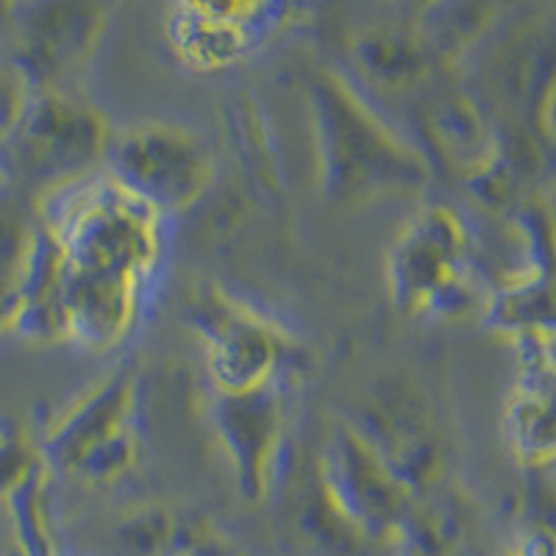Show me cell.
I'll return each instance as SVG.
<instances>
[{
    "instance_id": "obj_1",
    "label": "cell",
    "mask_w": 556,
    "mask_h": 556,
    "mask_svg": "<svg viewBox=\"0 0 556 556\" xmlns=\"http://www.w3.org/2000/svg\"><path fill=\"white\" fill-rule=\"evenodd\" d=\"M323 198L340 206L415 195L429 184L424 151L384 126L354 87L334 70H315L306 81Z\"/></svg>"
},
{
    "instance_id": "obj_2",
    "label": "cell",
    "mask_w": 556,
    "mask_h": 556,
    "mask_svg": "<svg viewBox=\"0 0 556 556\" xmlns=\"http://www.w3.org/2000/svg\"><path fill=\"white\" fill-rule=\"evenodd\" d=\"M159 220L103 173L45 195L42 206V226L56 240L64 265L139 285L159 260Z\"/></svg>"
},
{
    "instance_id": "obj_3",
    "label": "cell",
    "mask_w": 556,
    "mask_h": 556,
    "mask_svg": "<svg viewBox=\"0 0 556 556\" xmlns=\"http://www.w3.org/2000/svg\"><path fill=\"white\" fill-rule=\"evenodd\" d=\"M109 137L106 117L84 98L64 89H31L3 128V151L20 181L51 195L96 176Z\"/></svg>"
},
{
    "instance_id": "obj_4",
    "label": "cell",
    "mask_w": 556,
    "mask_h": 556,
    "mask_svg": "<svg viewBox=\"0 0 556 556\" xmlns=\"http://www.w3.org/2000/svg\"><path fill=\"white\" fill-rule=\"evenodd\" d=\"M101 170L128 198L165 217L201 201L215 178V162L187 128L139 123L112 131Z\"/></svg>"
},
{
    "instance_id": "obj_5",
    "label": "cell",
    "mask_w": 556,
    "mask_h": 556,
    "mask_svg": "<svg viewBox=\"0 0 556 556\" xmlns=\"http://www.w3.org/2000/svg\"><path fill=\"white\" fill-rule=\"evenodd\" d=\"M392 304L404 315L456 317L473 304L468 237L448 206H424L409 217L387 260Z\"/></svg>"
},
{
    "instance_id": "obj_6",
    "label": "cell",
    "mask_w": 556,
    "mask_h": 556,
    "mask_svg": "<svg viewBox=\"0 0 556 556\" xmlns=\"http://www.w3.org/2000/svg\"><path fill=\"white\" fill-rule=\"evenodd\" d=\"M187 320L201 337L217 395H240L281 379V334L220 287H198L187 301Z\"/></svg>"
},
{
    "instance_id": "obj_7",
    "label": "cell",
    "mask_w": 556,
    "mask_h": 556,
    "mask_svg": "<svg viewBox=\"0 0 556 556\" xmlns=\"http://www.w3.org/2000/svg\"><path fill=\"white\" fill-rule=\"evenodd\" d=\"M317 490L326 509L359 538H395L412 523L415 501L354 429L337 431L323 451Z\"/></svg>"
},
{
    "instance_id": "obj_8",
    "label": "cell",
    "mask_w": 556,
    "mask_h": 556,
    "mask_svg": "<svg viewBox=\"0 0 556 556\" xmlns=\"http://www.w3.org/2000/svg\"><path fill=\"white\" fill-rule=\"evenodd\" d=\"M12 37L20 73L31 89H59L67 73L81 67L106 28L101 3H28L12 7Z\"/></svg>"
},
{
    "instance_id": "obj_9",
    "label": "cell",
    "mask_w": 556,
    "mask_h": 556,
    "mask_svg": "<svg viewBox=\"0 0 556 556\" xmlns=\"http://www.w3.org/2000/svg\"><path fill=\"white\" fill-rule=\"evenodd\" d=\"M287 14V7L260 3H181L167 12V39L184 64L223 70L262 48Z\"/></svg>"
},
{
    "instance_id": "obj_10",
    "label": "cell",
    "mask_w": 556,
    "mask_h": 556,
    "mask_svg": "<svg viewBox=\"0 0 556 556\" xmlns=\"http://www.w3.org/2000/svg\"><path fill=\"white\" fill-rule=\"evenodd\" d=\"M212 424L226 451L235 481L248 501H262L270 486L278 445L285 437V390L281 381L212 401Z\"/></svg>"
},
{
    "instance_id": "obj_11",
    "label": "cell",
    "mask_w": 556,
    "mask_h": 556,
    "mask_svg": "<svg viewBox=\"0 0 556 556\" xmlns=\"http://www.w3.org/2000/svg\"><path fill=\"white\" fill-rule=\"evenodd\" d=\"M134 399H137L134 365H121L106 376V381L87 392L51 431L39 454L48 470L56 468L70 473L89 451L131 429Z\"/></svg>"
},
{
    "instance_id": "obj_12",
    "label": "cell",
    "mask_w": 556,
    "mask_h": 556,
    "mask_svg": "<svg viewBox=\"0 0 556 556\" xmlns=\"http://www.w3.org/2000/svg\"><path fill=\"white\" fill-rule=\"evenodd\" d=\"M137 304L139 281L67 267L62 285L64 340L92 354L112 351L131 331Z\"/></svg>"
},
{
    "instance_id": "obj_13",
    "label": "cell",
    "mask_w": 556,
    "mask_h": 556,
    "mask_svg": "<svg viewBox=\"0 0 556 556\" xmlns=\"http://www.w3.org/2000/svg\"><path fill=\"white\" fill-rule=\"evenodd\" d=\"M354 62L384 89H412L434 73L412 23H370L351 37Z\"/></svg>"
},
{
    "instance_id": "obj_14",
    "label": "cell",
    "mask_w": 556,
    "mask_h": 556,
    "mask_svg": "<svg viewBox=\"0 0 556 556\" xmlns=\"http://www.w3.org/2000/svg\"><path fill=\"white\" fill-rule=\"evenodd\" d=\"M420 131L445 165L465 170L468 178L495 156V151L484 148V121L465 96L434 98L426 112H420Z\"/></svg>"
},
{
    "instance_id": "obj_15",
    "label": "cell",
    "mask_w": 556,
    "mask_h": 556,
    "mask_svg": "<svg viewBox=\"0 0 556 556\" xmlns=\"http://www.w3.org/2000/svg\"><path fill=\"white\" fill-rule=\"evenodd\" d=\"M506 429L523 459L545 462L556 456V374L548 365H529L523 387L509 404Z\"/></svg>"
},
{
    "instance_id": "obj_16",
    "label": "cell",
    "mask_w": 556,
    "mask_h": 556,
    "mask_svg": "<svg viewBox=\"0 0 556 556\" xmlns=\"http://www.w3.org/2000/svg\"><path fill=\"white\" fill-rule=\"evenodd\" d=\"M490 323L504 331L540 337L556 329V276L538 270L518 285L504 287L490 301Z\"/></svg>"
},
{
    "instance_id": "obj_17",
    "label": "cell",
    "mask_w": 556,
    "mask_h": 556,
    "mask_svg": "<svg viewBox=\"0 0 556 556\" xmlns=\"http://www.w3.org/2000/svg\"><path fill=\"white\" fill-rule=\"evenodd\" d=\"M231 117H235V139L240 142L242 162L253 173V181L262 184L265 190H278L281 167H278V156L273 151L270 131H267L260 106L253 103L251 96H242L235 103Z\"/></svg>"
},
{
    "instance_id": "obj_18",
    "label": "cell",
    "mask_w": 556,
    "mask_h": 556,
    "mask_svg": "<svg viewBox=\"0 0 556 556\" xmlns=\"http://www.w3.org/2000/svg\"><path fill=\"white\" fill-rule=\"evenodd\" d=\"M45 481H48V465L39 456L26 479L7 495L12 504L14 526L28 556H53L48 520H45Z\"/></svg>"
},
{
    "instance_id": "obj_19",
    "label": "cell",
    "mask_w": 556,
    "mask_h": 556,
    "mask_svg": "<svg viewBox=\"0 0 556 556\" xmlns=\"http://www.w3.org/2000/svg\"><path fill=\"white\" fill-rule=\"evenodd\" d=\"M134 459H137V437L131 429H126L89 451L76 468L70 470V476L92 481V484H106V481L121 479L126 470H131Z\"/></svg>"
},
{
    "instance_id": "obj_20",
    "label": "cell",
    "mask_w": 556,
    "mask_h": 556,
    "mask_svg": "<svg viewBox=\"0 0 556 556\" xmlns=\"http://www.w3.org/2000/svg\"><path fill=\"white\" fill-rule=\"evenodd\" d=\"M176 534L178 531L173 526L170 515L165 509H159V506H148V509H139L134 518L126 520L123 545L134 556H159L162 551L173 548Z\"/></svg>"
},
{
    "instance_id": "obj_21",
    "label": "cell",
    "mask_w": 556,
    "mask_h": 556,
    "mask_svg": "<svg viewBox=\"0 0 556 556\" xmlns=\"http://www.w3.org/2000/svg\"><path fill=\"white\" fill-rule=\"evenodd\" d=\"M37 459V451L17 431H3L0 434V495L12 493L14 486L26 479Z\"/></svg>"
},
{
    "instance_id": "obj_22",
    "label": "cell",
    "mask_w": 556,
    "mask_h": 556,
    "mask_svg": "<svg viewBox=\"0 0 556 556\" xmlns=\"http://www.w3.org/2000/svg\"><path fill=\"white\" fill-rule=\"evenodd\" d=\"M518 556H556V538L545 529L529 531L520 543Z\"/></svg>"
}]
</instances>
